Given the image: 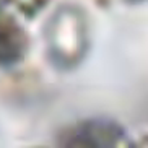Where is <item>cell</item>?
Listing matches in <instances>:
<instances>
[{"mask_svg": "<svg viewBox=\"0 0 148 148\" xmlns=\"http://www.w3.org/2000/svg\"><path fill=\"white\" fill-rule=\"evenodd\" d=\"M52 52L64 62H73L80 56V47L83 46V28L82 20L77 13L65 10L52 26Z\"/></svg>", "mask_w": 148, "mask_h": 148, "instance_id": "1", "label": "cell"}, {"mask_svg": "<svg viewBox=\"0 0 148 148\" xmlns=\"http://www.w3.org/2000/svg\"><path fill=\"white\" fill-rule=\"evenodd\" d=\"M21 51L23 36L20 31L5 20H0V65L15 62Z\"/></svg>", "mask_w": 148, "mask_h": 148, "instance_id": "2", "label": "cell"}]
</instances>
